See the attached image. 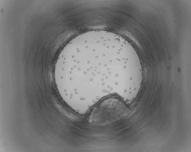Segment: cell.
I'll use <instances>...</instances> for the list:
<instances>
[{
    "mask_svg": "<svg viewBox=\"0 0 191 152\" xmlns=\"http://www.w3.org/2000/svg\"><path fill=\"white\" fill-rule=\"evenodd\" d=\"M109 44L95 36L79 35L61 51L54 71L58 90L67 95L76 96L87 81L108 78Z\"/></svg>",
    "mask_w": 191,
    "mask_h": 152,
    "instance_id": "1",
    "label": "cell"
},
{
    "mask_svg": "<svg viewBox=\"0 0 191 152\" xmlns=\"http://www.w3.org/2000/svg\"><path fill=\"white\" fill-rule=\"evenodd\" d=\"M125 105L117 96L109 97L95 106L89 115V121L97 125H105L117 122L125 113Z\"/></svg>",
    "mask_w": 191,
    "mask_h": 152,
    "instance_id": "2",
    "label": "cell"
}]
</instances>
